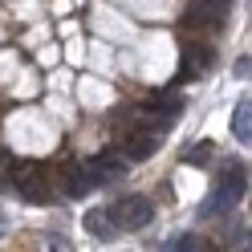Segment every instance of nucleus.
I'll return each mask as SVG.
<instances>
[{
  "label": "nucleus",
  "instance_id": "f257e3e1",
  "mask_svg": "<svg viewBox=\"0 0 252 252\" xmlns=\"http://www.w3.org/2000/svg\"><path fill=\"white\" fill-rule=\"evenodd\" d=\"M244 187H248V171H244L240 163H228V167H224V175H220V183H216V191L203 199L199 216H203V220L224 216L228 208H236V203L244 199Z\"/></svg>",
  "mask_w": 252,
  "mask_h": 252
},
{
  "label": "nucleus",
  "instance_id": "f03ea898",
  "mask_svg": "<svg viewBox=\"0 0 252 252\" xmlns=\"http://www.w3.org/2000/svg\"><path fill=\"white\" fill-rule=\"evenodd\" d=\"M4 179H12V191L29 203H49V179H45V171L37 163H8Z\"/></svg>",
  "mask_w": 252,
  "mask_h": 252
},
{
  "label": "nucleus",
  "instance_id": "7ed1b4c3",
  "mask_svg": "<svg viewBox=\"0 0 252 252\" xmlns=\"http://www.w3.org/2000/svg\"><path fill=\"white\" fill-rule=\"evenodd\" d=\"M106 212H110V224L118 232H138V228H147L155 220V203L147 195H122L114 208H106Z\"/></svg>",
  "mask_w": 252,
  "mask_h": 252
},
{
  "label": "nucleus",
  "instance_id": "20e7f679",
  "mask_svg": "<svg viewBox=\"0 0 252 252\" xmlns=\"http://www.w3.org/2000/svg\"><path fill=\"white\" fill-rule=\"evenodd\" d=\"M179 29H183V33H212V29H224V8L199 0V4H191L179 17Z\"/></svg>",
  "mask_w": 252,
  "mask_h": 252
},
{
  "label": "nucleus",
  "instance_id": "39448f33",
  "mask_svg": "<svg viewBox=\"0 0 252 252\" xmlns=\"http://www.w3.org/2000/svg\"><path fill=\"white\" fill-rule=\"evenodd\" d=\"M212 65H216V49L203 45V41H191L183 49V61H179V82H195V77L208 73Z\"/></svg>",
  "mask_w": 252,
  "mask_h": 252
},
{
  "label": "nucleus",
  "instance_id": "423d86ee",
  "mask_svg": "<svg viewBox=\"0 0 252 252\" xmlns=\"http://www.w3.org/2000/svg\"><path fill=\"white\" fill-rule=\"evenodd\" d=\"M61 179H65V183H61V191L73 195V199H82V195L94 191V187H102V183H106L98 171H86V167H65V175H61Z\"/></svg>",
  "mask_w": 252,
  "mask_h": 252
},
{
  "label": "nucleus",
  "instance_id": "0eeeda50",
  "mask_svg": "<svg viewBox=\"0 0 252 252\" xmlns=\"http://www.w3.org/2000/svg\"><path fill=\"white\" fill-rule=\"evenodd\" d=\"M86 232L90 236H98V240H114V224H110V212L102 208V212H86Z\"/></svg>",
  "mask_w": 252,
  "mask_h": 252
},
{
  "label": "nucleus",
  "instance_id": "6e6552de",
  "mask_svg": "<svg viewBox=\"0 0 252 252\" xmlns=\"http://www.w3.org/2000/svg\"><path fill=\"white\" fill-rule=\"evenodd\" d=\"M248 110H252L248 98H240L236 110H232V134H236V143H244V147H248V134H252V130H248Z\"/></svg>",
  "mask_w": 252,
  "mask_h": 252
},
{
  "label": "nucleus",
  "instance_id": "1a4fd4ad",
  "mask_svg": "<svg viewBox=\"0 0 252 252\" xmlns=\"http://www.w3.org/2000/svg\"><path fill=\"white\" fill-rule=\"evenodd\" d=\"M167 248H179V252H195V248H203V240L195 232H183V236H175V240H167Z\"/></svg>",
  "mask_w": 252,
  "mask_h": 252
},
{
  "label": "nucleus",
  "instance_id": "9d476101",
  "mask_svg": "<svg viewBox=\"0 0 252 252\" xmlns=\"http://www.w3.org/2000/svg\"><path fill=\"white\" fill-rule=\"evenodd\" d=\"M212 159V143H195V151L187 155V163H208Z\"/></svg>",
  "mask_w": 252,
  "mask_h": 252
},
{
  "label": "nucleus",
  "instance_id": "9b49d317",
  "mask_svg": "<svg viewBox=\"0 0 252 252\" xmlns=\"http://www.w3.org/2000/svg\"><path fill=\"white\" fill-rule=\"evenodd\" d=\"M8 163H12V159H8L4 151H0V179H4V171H8Z\"/></svg>",
  "mask_w": 252,
  "mask_h": 252
}]
</instances>
